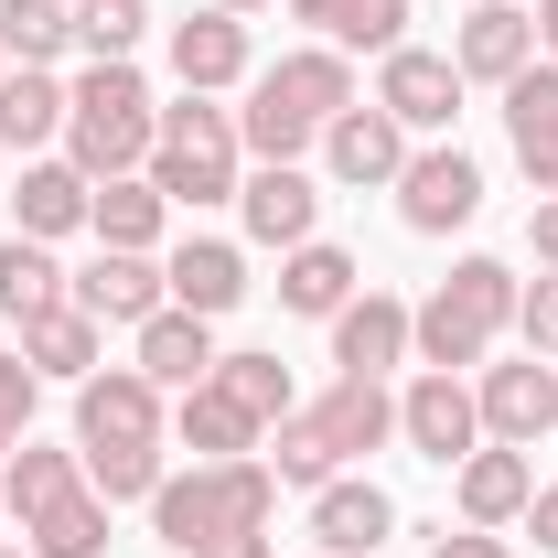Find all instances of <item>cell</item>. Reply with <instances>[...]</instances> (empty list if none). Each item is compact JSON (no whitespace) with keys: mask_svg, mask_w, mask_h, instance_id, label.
I'll return each mask as SVG.
<instances>
[{"mask_svg":"<svg viewBox=\"0 0 558 558\" xmlns=\"http://www.w3.org/2000/svg\"><path fill=\"white\" fill-rule=\"evenodd\" d=\"M130 365L161 387V398H183V387H205V376H215V323H205V312H172V301H161V312L140 323V354H130Z\"/></svg>","mask_w":558,"mask_h":558,"instance_id":"obj_15","label":"cell"},{"mask_svg":"<svg viewBox=\"0 0 558 558\" xmlns=\"http://www.w3.org/2000/svg\"><path fill=\"white\" fill-rule=\"evenodd\" d=\"M75 484H86V451H54V440H33V429H22V451L0 462V515H22V526H33V515H44V505H65Z\"/></svg>","mask_w":558,"mask_h":558,"instance_id":"obj_27","label":"cell"},{"mask_svg":"<svg viewBox=\"0 0 558 558\" xmlns=\"http://www.w3.org/2000/svg\"><path fill=\"white\" fill-rule=\"evenodd\" d=\"M398 440H409L418 462H473L484 451V409H473V387L462 376H440V365H418V387L398 398Z\"/></svg>","mask_w":558,"mask_h":558,"instance_id":"obj_7","label":"cell"},{"mask_svg":"<svg viewBox=\"0 0 558 558\" xmlns=\"http://www.w3.org/2000/svg\"><path fill=\"white\" fill-rule=\"evenodd\" d=\"M150 183H161V205H236V108H215V97H183V108H161V140H150Z\"/></svg>","mask_w":558,"mask_h":558,"instance_id":"obj_5","label":"cell"},{"mask_svg":"<svg viewBox=\"0 0 558 558\" xmlns=\"http://www.w3.org/2000/svg\"><path fill=\"white\" fill-rule=\"evenodd\" d=\"M0 558H33V548H0Z\"/></svg>","mask_w":558,"mask_h":558,"instance_id":"obj_47","label":"cell"},{"mask_svg":"<svg viewBox=\"0 0 558 558\" xmlns=\"http://www.w3.org/2000/svg\"><path fill=\"white\" fill-rule=\"evenodd\" d=\"M323 440H333V462H354V451H387L398 440V398H387V376H333V398H323Z\"/></svg>","mask_w":558,"mask_h":558,"instance_id":"obj_26","label":"cell"},{"mask_svg":"<svg viewBox=\"0 0 558 558\" xmlns=\"http://www.w3.org/2000/svg\"><path fill=\"white\" fill-rule=\"evenodd\" d=\"M65 108H75V86L54 65H11V75H0V150H44V140H65Z\"/></svg>","mask_w":558,"mask_h":558,"instance_id":"obj_24","label":"cell"},{"mask_svg":"<svg viewBox=\"0 0 558 558\" xmlns=\"http://www.w3.org/2000/svg\"><path fill=\"white\" fill-rule=\"evenodd\" d=\"M451 65H462V86H515V75L537 65V11L473 0V22L451 33Z\"/></svg>","mask_w":558,"mask_h":558,"instance_id":"obj_13","label":"cell"},{"mask_svg":"<svg viewBox=\"0 0 558 558\" xmlns=\"http://www.w3.org/2000/svg\"><path fill=\"white\" fill-rule=\"evenodd\" d=\"M86 226H97V247H161L172 205H161V183H150V172H119V183H97Z\"/></svg>","mask_w":558,"mask_h":558,"instance_id":"obj_30","label":"cell"},{"mask_svg":"<svg viewBox=\"0 0 558 558\" xmlns=\"http://www.w3.org/2000/svg\"><path fill=\"white\" fill-rule=\"evenodd\" d=\"M505 130H515V172H526L537 194H558V65L548 54L505 86Z\"/></svg>","mask_w":558,"mask_h":558,"instance_id":"obj_17","label":"cell"},{"mask_svg":"<svg viewBox=\"0 0 558 558\" xmlns=\"http://www.w3.org/2000/svg\"><path fill=\"white\" fill-rule=\"evenodd\" d=\"M526 537L558 558V484H537V494H526Z\"/></svg>","mask_w":558,"mask_h":558,"instance_id":"obj_42","label":"cell"},{"mask_svg":"<svg viewBox=\"0 0 558 558\" xmlns=\"http://www.w3.org/2000/svg\"><path fill=\"white\" fill-rule=\"evenodd\" d=\"M258 462H269L279 484H312V494H323L333 473H344V462H333V440H323V418H312V409H290V418H279L269 440H258Z\"/></svg>","mask_w":558,"mask_h":558,"instance_id":"obj_34","label":"cell"},{"mask_svg":"<svg viewBox=\"0 0 558 558\" xmlns=\"http://www.w3.org/2000/svg\"><path fill=\"white\" fill-rule=\"evenodd\" d=\"M108 440H161V387L140 365H97L75 387V451H108Z\"/></svg>","mask_w":558,"mask_h":558,"instance_id":"obj_10","label":"cell"},{"mask_svg":"<svg viewBox=\"0 0 558 558\" xmlns=\"http://www.w3.org/2000/svg\"><path fill=\"white\" fill-rule=\"evenodd\" d=\"M515 333H526V354L558 365V269H537L526 290H515Z\"/></svg>","mask_w":558,"mask_h":558,"instance_id":"obj_38","label":"cell"},{"mask_svg":"<svg viewBox=\"0 0 558 558\" xmlns=\"http://www.w3.org/2000/svg\"><path fill=\"white\" fill-rule=\"evenodd\" d=\"M236 215H247V236L258 247H312V226H323V183L301 172V161H258L247 183H236Z\"/></svg>","mask_w":558,"mask_h":558,"instance_id":"obj_11","label":"cell"},{"mask_svg":"<svg viewBox=\"0 0 558 558\" xmlns=\"http://www.w3.org/2000/svg\"><path fill=\"white\" fill-rule=\"evenodd\" d=\"M150 33V0H75V54L86 65H130Z\"/></svg>","mask_w":558,"mask_h":558,"instance_id":"obj_36","label":"cell"},{"mask_svg":"<svg viewBox=\"0 0 558 558\" xmlns=\"http://www.w3.org/2000/svg\"><path fill=\"white\" fill-rule=\"evenodd\" d=\"M150 140H161V108H150V86L140 65H86L75 75V108H65V161L86 183H119L150 161Z\"/></svg>","mask_w":558,"mask_h":558,"instance_id":"obj_4","label":"cell"},{"mask_svg":"<svg viewBox=\"0 0 558 558\" xmlns=\"http://www.w3.org/2000/svg\"><path fill=\"white\" fill-rule=\"evenodd\" d=\"M161 279H172V312H205V323L247 301V258H236L226 236H183V247L161 258Z\"/></svg>","mask_w":558,"mask_h":558,"instance_id":"obj_23","label":"cell"},{"mask_svg":"<svg viewBox=\"0 0 558 558\" xmlns=\"http://www.w3.org/2000/svg\"><path fill=\"white\" fill-rule=\"evenodd\" d=\"M429 558H515V548H505V537H494V526H462V537H451V526H440V548H429Z\"/></svg>","mask_w":558,"mask_h":558,"instance_id":"obj_40","label":"cell"},{"mask_svg":"<svg viewBox=\"0 0 558 558\" xmlns=\"http://www.w3.org/2000/svg\"><path fill=\"white\" fill-rule=\"evenodd\" d=\"M354 290H365V269H354L333 236H312V247H290V258H279V312H312V323H333Z\"/></svg>","mask_w":558,"mask_h":558,"instance_id":"obj_28","label":"cell"},{"mask_svg":"<svg viewBox=\"0 0 558 558\" xmlns=\"http://www.w3.org/2000/svg\"><path fill=\"white\" fill-rule=\"evenodd\" d=\"M22 365H33V376H75V387H86V376H97V365H108V323H97V312H44V323H22Z\"/></svg>","mask_w":558,"mask_h":558,"instance_id":"obj_29","label":"cell"},{"mask_svg":"<svg viewBox=\"0 0 558 558\" xmlns=\"http://www.w3.org/2000/svg\"><path fill=\"white\" fill-rule=\"evenodd\" d=\"M0 54H11V65L75 54V0H0Z\"/></svg>","mask_w":558,"mask_h":558,"instance_id":"obj_33","label":"cell"},{"mask_svg":"<svg viewBox=\"0 0 558 558\" xmlns=\"http://www.w3.org/2000/svg\"><path fill=\"white\" fill-rule=\"evenodd\" d=\"M515 290H526V279L505 269V258H462V269L409 312V354H418V365H440V376L484 365L494 333H515Z\"/></svg>","mask_w":558,"mask_h":558,"instance_id":"obj_3","label":"cell"},{"mask_svg":"<svg viewBox=\"0 0 558 558\" xmlns=\"http://www.w3.org/2000/svg\"><path fill=\"white\" fill-rule=\"evenodd\" d=\"M33 398H44V376H33L22 354H0V418H11V429H33Z\"/></svg>","mask_w":558,"mask_h":558,"instance_id":"obj_39","label":"cell"},{"mask_svg":"<svg viewBox=\"0 0 558 558\" xmlns=\"http://www.w3.org/2000/svg\"><path fill=\"white\" fill-rule=\"evenodd\" d=\"M526 494H537V462L526 451H505V440H484L473 462H462V526H526Z\"/></svg>","mask_w":558,"mask_h":558,"instance_id":"obj_22","label":"cell"},{"mask_svg":"<svg viewBox=\"0 0 558 558\" xmlns=\"http://www.w3.org/2000/svg\"><path fill=\"white\" fill-rule=\"evenodd\" d=\"M172 440H183L194 462H247L269 429H258V418H247V409H236V398L205 376V387H183V398H172Z\"/></svg>","mask_w":558,"mask_h":558,"instance_id":"obj_21","label":"cell"},{"mask_svg":"<svg viewBox=\"0 0 558 558\" xmlns=\"http://www.w3.org/2000/svg\"><path fill=\"white\" fill-rule=\"evenodd\" d=\"M344 108H354V65L333 54V44H301V54H279V65L247 86V108H236V150H258V161H301Z\"/></svg>","mask_w":558,"mask_h":558,"instance_id":"obj_1","label":"cell"},{"mask_svg":"<svg viewBox=\"0 0 558 558\" xmlns=\"http://www.w3.org/2000/svg\"><path fill=\"white\" fill-rule=\"evenodd\" d=\"M333 365H344V376H387V365H409V301L354 290L344 312H333Z\"/></svg>","mask_w":558,"mask_h":558,"instance_id":"obj_18","label":"cell"},{"mask_svg":"<svg viewBox=\"0 0 558 558\" xmlns=\"http://www.w3.org/2000/svg\"><path fill=\"white\" fill-rule=\"evenodd\" d=\"M537 54L558 65V0H537Z\"/></svg>","mask_w":558,"mask_h":558,"instance_id":"obj_44","label":"cell"},{"mask_svg":"<svg viewBox=\"0 0 558 558\" xmlns=\"http://www.w3.org/2000/svg\"><path fill=\"white\" fill-rule=\"evenodd\" d=\"M290 22H312L333 54H398L409 44V0H290Z\"/></svg>","mask_w":558,"mask_h":558,"instance_id":"obj_25","label":"cell"},{"mask_svg":"<svg viewBox=\"0 0 558 558\" xmlns=\"http://www.w3.org/2000/svg\"><path fill=\"white\" fill-rule=\"evenodd\" d=\"M65 290H75V279L54 269V247H44V236H0V312H11V323L65 312Z\"/></svg>","mask_w":558,"mask_h":558,"instance_id":"obj_31","label":"cell"},{"mask_svg":"<svg viewBox=\"0 0 558 558\" xmlns=\"http://www.w3.org/2000/svg\"><path fill=\"white\" fill-rule=\"evenodd\" d=\"M65 301H75V312H97V323H130V333H140V323L172 301V279H161V258H150V247H97V258L75 269Z\"/></svg>","mask_w":558,"mask_h":558,"instance_id":"obj_12","label":"cell"},{"mask_svg":"<svg viewBox=\"0 0 558 558\" xmlns=\"http://www.w3.org/2000/svg\"><path fill=\"white\" fill-rule=\"evenodd\" d=\"M376 108H387L409 140L451 130V119H462V65H451V54H429V44H398L387 75H376Z\"/></svg>","mask_w":558,"mask_h":558,"instance_id":"obj_9","label":"cell"},{"mask_svg":"<svg viewBox=\"0 0 558 558\" xmlns=\"http://www.w3.org/2000/svg\"><path fill=\"white\" fill-rule=\"evenodd\" d=\"M11 451H22V429H11V418H0V462H11Z\"/></svg>","mask_w":558,"mask_h":558,"instance_id":"obj_45","label":"cell"},{"mask_svg":"<svg viewBox=\"0 0 558 558\" xmlns=\"http://www.w3.org/2000/svg\"><path fill=\"white\" fill-rule=\"evenodd\" d=\"M86 494L150 505V494H161V440H108V451H86Z\"/></svg>","mask_w":558,"mask_h":558,"instance_id":"obj_37","label":"cell"},{"mask_svg":"<svg viewBox=\"0 0 558 558\" xmlns=\"http://www.w3.org/2000/svg\"><path fill=\"white\" fill-rule=\"evenodd\" d=\"M279 515V473L247 451V462H194V473H161L150 494V526H161V548H215V537H258Z\"/></svg>","mask_w":558,"mask_h":558,"instance_id":"obj_2","label":"cell"},{"mask_svg":"<svg viewBox=\"0 0 558 558\" xmlns=\"http://www.w3.org/2000/svg\"><path fill=\"white\" fill-rule=\"evenodd\" d=\"M0 75H11V54H0Z\"/></svg>","mask_w":558,"mask_h":558,"instance_id":"obj_48","label":"cell"},{"mask_svg":"<svg viewBox=\"0 0 558 558\" xmlns=\"http://www.w3.org/2000/svg\"><path fill=\"white\" fill-rule=\"evenodd\" d=\"M215 387H226L236 409L258 418V429H279V418L301 409V398H290V365H279V354H215Z\"/></svg>","mask_w":558,"mask_h":558,"instance_id":"obj_35","label":"cell"},{"mask_svg":"<svg viewBox=\"0 0 558 558\" xmlns=\"http://www.w3.org/2000/svg\"><path fill=\"white\" fill-rule=\"evenodd\" d=\"M473 409H484V440L537 451V440L558 429V376H548V354H526V365H473Z\"/></svg>","mask_w":558,"mask_h":558,"instance_id":"obj_8","label":"cell"},{"mask_svg":"<svg viewBox=\"0 0 558 558\" xmlns=\"http://www.w3.org/2000/svg\"><path fill=\"white\" fill-rule=\"evenodd\" d=\"M215 11H236V22H247V11H269V0H215Z\"/></svg>","mask_w":558,"mask_h":558,"instance_id":"obj_46","label":"cell"},{"mask_svg":"<svg viewBox=\"0 0 558 558\" xmlns=\"http://www.w3.org/2000/svg\"><path fill=\"white\" fill-rule=\"evenodd\" d=\"M22 548H33V558H108V494L75 484L65 505H44V515L22 526Z\"/></svg>","mask_w":558,"mask_h":558,"instance_id":"obj_32","label":"cell"},{"mask_svg":"<svg viewBox=\"0 0 558 558\" xmlns=\"http://www.w3.org/2000/svg\"><path fill=\"white\" fill-rule=\"evenodd\" d=\"M172 75H183V97H226V86H247V22H236V11H194V22H172Z\"/></svg>","mask_w":558,"mask_h":558,"instance_id":"obj_16","label":"cell"},{"mask_svg":"<svg viewBox=\"0 0 558 558\" xmlns=\"http://www.w3.org/2000/svg\"><path fill=\"white\" fill-rule=\"evenodd\" d=\"M323 161H333V183H354V194H365V183H398V172H409V130H398L376 97H354L344 119L323 130Z\"/></svg>","mask_w":558,"mask_h":558,"instance_id":"obj_14","label":"cell"},{"mask_svg":"<svg viewBox=\"0 0 558 558\" xmlns=\"http://www.w3.org/2000/svg\"><path fill=\"white\" fill-rule=\"evenodd\" d=\"M312 537H323L333 558H376L387 537H398V505H387V484H344V473H333V484L312 494Z\"/></svg>","mask_w":558,"mask_h":558,"instance_id":"obj_19","label":"cell"},{"mask_svg":"<svg viewBox=\"0 0 558 558\" xmlns=\"http://www.w3.org/2000/svg\"><path fill=\"white\" fill-rule=\"evenodd\" d=\"M194 558H269V526H258V537H215V548H194Z\"/></svg>","mask_w":558,"mask_h":558,"instance_id":"obj_43","label":"cell"},{"mask_svg":"<svg viewBox=\"0 0 558 558\" xmlns=\"http://www.w3.org/2000/svg\"><path fill=\"white\" fill-rule=\"evenodd\" d=\"M86 205H97V183L75 172V161H22V194H11V236H75L86 226Z\"/></svg>","mask_w":558,"mask_h":558,"instance_id":"obj_20","label":"cell"},{"mask_svg":"<svg viewBox=\"0 0 558 558\" xmlns=\"http://www.w3.org/2000/svg\"><path fill=\"white\" fill-rule=\"evenodd\" d=\"M398 215H409L418 236H451V226H473V215H484V161H473L462 140H429V150H409V172H398Z\"/></svg>","mask_w":558,"mask_h":558,"instance_id":"obj_6","label":"cell"},{"mask_svg":"<svg viewBox=\"0 0 558 558\" xmlns=\"http://www.w3.org/2000/svg\"><path fill=\"white\" fill-rule=\"evenodd\" d=\"M526 247H537V269H558V194H537V215H526Z\"/></svg>","mask_w":558,"mask_h":558,"instance_id":"obj_41","label":"cell"}]
</instances>
